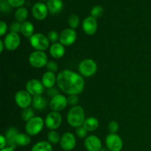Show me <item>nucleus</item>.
Masks as SVG:
<instances>
[{"label":"nucleus","mask_w":151,"mask_h":151,"mask_svg":"<svg viewBox=\"0 0 151 151\" xmlns=\"http://www.w3.org/2000/svg\"><path fill=\"white\" fill-rule=\"evenodd\" d=\"M57 85L59 89L68 95H78L83 91L85 82L81 75L69 69H65L58 74Z\"/></svg>","instance_id":"1"},{"label":"nucleus","mask_w":151,"mask_h":151,"mask_svg":"<svg viewBox=\"0 0 151 151\" xmlns=\"http://www.w3.org/2000/svg\"><path fill=\"white\" fill-rule=\"evenodd\" d=\"M86 120L85 113L81 106H72L67 114V122L70 126L78 128L83 125Z\"/></svg>","instance_id":"2"},{"label":"nucleus","mask_w":151,"mask_h":151,"mask_svg":"<svg viewBox=\"0 0 151 151\" xmlns=\"http://www.w3.org/2000/svg\"><path fill=\"white\" fill-rule=\"evenodd\" d=\"M29 43L32 48L35 49L36 51L44 52L50 47V41L47 36L41 32L34 33L29 38Z\"/></svg>","instance_id":"3"},{"label":"nucleus","mask_w":151,"mask_h":151,"mask_svg":"<svg viewBox=\"0 0 151 151\" xmlns=\"http://www.w3.org/2000/svg\"><path fill=\"white\" fill-rule=\"evenodd\" d=\"M45 125L44 121L41 116H34L33 118L26 122L25 131L29 136L34 137L36 136L43 130Z\"/></svg>","instance_id":"4"},{"label":"nucleus","mask_w":151,"mask_h":151,"mask_svg":"<svg viewBox=\"0 0 151 151\" xmlns=\"http://www.w3.org/2000/svg\"><path fill=\"white\" fill-rule=\"evenodd\" d=\"M78 69H79V72L82 76L90 78L97 72V65L94 60L87 58L84 59L80 63Z\"/></svg>","instance_id":"5"},{"label":"nucleus","mask_w":151,"mask_h":151,"mask_svg":"<svg viewBox=\"0 0 151 151\" xmlns=\"http://www.w3.org/2000/svg\"><path fill=\"white\" fill-rule=\"evenodd\" d=\"M48 56L43 51H34L29 55V63L33 67L40 69L46 66L48 63Z\"/></svg>","instance_id":"6"},{"label":"nucleus","mask_w":151,"mask_h":151,"mask_svg":"<svg viewBox=\"0 0 151 151\" xmlns=\"http://www.w3.org/2000/svg\"><path fill=\"white\" fill-rule=\"evenodd\" d=\"M32 96L27 90H20L15 95V102L22 109L29 108L32 103Z\"/></svg>","instance_id":"7"},{"label":"nucleus","mask_w":151,"mask_h":151,"mask_svg":"<svg viewBox=\"0 0 151 151\" xmlns=\"http://www.w3.org/2000/svg\"><path fill=\"white\" fill-rule=\"evenodd\" d=\"M62 122V116L59 112L51 111L47 115L44 120L46 127L51 131L58 128Z\"/></svg>","instance_id":"8"},{"label":"nucleus","mask_w":151,"mask_h":151,"mask_svg":"<svg viewBox=\"0 0 151 151\" xmlns=\"http://www.w3.org/2000/svg\"><path fill=\"white\" fill-rule=\"evenodd\" d=\"M106 145L110 151H120L123 147V142L118 134H109L106 138Z\"/></svg>","instance_id":"9"},{"label":"nucleus","mask_w":151,"mask_h":151,"mask_svg":"<svg viewBox=\"0 0 151 151\" xmlns=\"http://www.w3.org/2000/svg\"><path fill=\"white\" fill-rule=\"evenodd\" d=\"M3 41H4L5 49H7L9 51L16 50L21 44V38L19 33L13 32H10L9 33H7Z\"/></svg>","instance_id":"10"},{"label":"nucleus","mask_w":151,"mask_h":151,"mask_svg":"<svg viewBox=\"0 0 151 151\" xmlns=\"http://www.w3.org/2000/svg\"><path fill=\"white\" fill-rule=\"evenodd\" d=\"M77 39V32L75 29L72 28H67L62 31L60 33V44H63L64 47H69L72 45L75 42Z\"/></svg>","instance_id":"11"},{"label":"nucleus","mask_w":151,"mask_h":151,"mask_svg":"<svg viewBox=\"0 0 151 151\" xmlns=\"http://www.w3.org/2000/svg\"><path fill=\"white\" fill-rule=\"evenodd\" d=\"M67 105V98L61 94H58L53 97L50 102V108L52 111L59 112L64 110Z\"/></svg>","instance_id":"12"},{"label":"nucleus","mask_w":151,"mask_h":151,"mask_svg":"<svg viewBox=\"0 0 151 151\" xmlns=\"http://www.w3.org/2000/svg\"><path fill=\"white\" fill-rule=\"evenodd\" d=\"M45 87L42 82L37 79H32L26 83V90L32 96L41 95L44 93Z\"/></svg>","instance_id":"13"},{"label":"nucleus","mask_w":151,"mask_h":151,"mask_svg":"<svg viewBox=\"0 0 151 151\" xmlns=\"http://www.w3.org/2000/svg\"><path fill=\"white\" fill-rule=\"evenodd\" d=\"M60 147L66 151L73 150L76 146V138L73 134L70 132L64 133L60 137Z\"/></svg>","instance_id":"14"},{"label":"nucleus","mask_w":151,"mask_h":151,"mask_svg":"<svg viewBox=\"0 0 151 151\" xmlns=\"http://www.w3.org/2000/svg\"><path fill=\"white\" fill-rule=\"evenodd\" d=\"M48 7L43 2H36L32 8V14L35 19L41 21L45 19L48 15Z\"/></svg>","instance_id":"15"},{"label":"nucleus","mask_w":151,"mask_h":151,"mask_svg":"<svg viewBox=\"0 0 151 151\" xmlns=\"http://www.w3.org/2000/svg\"><path fill=\"white\" fill-rule=\"evenodd\" d=\"M97 22L95 18L92 16H88L83 21L82 28L83 32L88 35H93L97 30Z\"/></svg>","instance_id":"16"},{"label":"nucleus","mask_w":151,"mask_h":151,"mask_svg":"<svg viewBox=\"0 0 151 151\" xmlns=\"http://www.w3.org/2000/svg\"><path fill=\"white\" fill-rule=\"evenodd\" d=\"M84 145L88 151H100L103 147L100 138L95 135L87 137L84 141Z\"/></svg>","instance_id":"17"},{"label":"nucleus","mask_w":151,"mask_h":151,"mask_svg":"<svg viewBox=\"0 0 151 151\" xmlns=\"http://www.w3.org/2000/svg\"><path fill=\"white\" fill-rule=\"evenodd\" d=\"M50 54L53 58L60 59L64 55L65 47L60 42L54 43L50 47Z\"/></svg>","instance_id":"18"},{"label":"nucleus","mask_w":151,"mask_h":151,"mask_svg":"<svg viewBox=\"0 0 151 151\" xmlns=\"http://www.w3.org/2000/svg\"><path fill=\"white\" fill-rule=\"evenodd\" d=\"M41 82L45 88L47 89L50 88H52L55 86V83H57V76L55 75L54 72H46L43 75L41 78Z\"/></svg>","instance_id":"19"},{"label":"nucleus","mask_w":151,"mask_h":151,"mask_svg":"<svg viewBox=\"0 0 151 151\" xmlns=\"http://www.w3.org/2000/svg\"><path fill=\"white\" fill-rule=\"evenodd\" d=\"M18 134H19V131L15 127H10V128H9L7 130L4 137H5L6 139H7V143L8 147H11L14 149L17 147L16 142H15V140H16V137L18 135Z\"/></svg>","instance_id":"20"},{"label":"nucleus","mask_w":151,"mask_h":151,"mask_svg":"<svg viewBox=\"0 0 151 151\" xmlns=\"http://www.w3.org/2000/svg\"><path fill=\"white\" fill-rule=\"evenodd\" d=\"M49 12L52 15H56L60 13L63 7L62 0H48L47 3Z\"/></svg>","instance_id":"21"},{"label":"nucleus","mask_w":151,"mask_h":151,"mask_svg":"<svg viewBox=\"0 0 151 151\" xmlns=\"http://www.w3.org/2000/svg\"><path fill=\"white\" fill-rule=\"evenodd\" d=\"M32 107L36 110H44L47 106V99L42 95L34 96L32 97Z\"/></svg>","instance_id":"22"},{"label":"nucleus","mask_w":151,"mask_h":151,"mask_svg":"<svg viewBox=\"0 0 151 151\" xmlns=\"http://www.w3.org/2000/svg\"><path fill=\"white\" fill-rule=\"evenodd\" d=\"M83 126L86 128L88 131H94L98 128L99 127V121L97 118L94 116H90L86 119Z\"/></svg>","instance_id":"23"},{"label":"nucleus","mask_w":151,"mask_h":151,"mask_svg":"<svg viewBox=\"0 0 151 151\" xmlns=\"http://www.w3.org/2000/svg\"><path fill=\"white\" fill-rule=\"evenodd\" d=\"M31 139L30 136L28 135L27 134H24V133H19L18 135L16 136V146H19V147H24V146H27L30 143Z\"/></svg>","instance_id":"24"},{"label":"nucleus","mask_w":151,"mask_h":151,"mask_svg":"<svg viewBox=\"0 0 151 151\" xmlns=\"http://www.w3.org/2000/svg\"><path fill=\"white\" fill-rule=\"evenodd\" d=\"M21 32L24 36L30 38L34 34V25L30 22H25L22 24Z\"/></svg>","instance_id":"25"},{"label":"nucleus","mask_w":151,"mask_h":151,"mask_svg":"<svg viewBox=\"0 0 151 151\" xmlns=\"http://www.w3.org/2000/svg\"><path fill=\"white\" fill-rule=\"evenodd\" d=\"M28 17V11L25 7H19L15 12V19L16 22L19 23H24L26 22Z\"/></svg>","instance_id":"26"},{"label":"nucleus","mask_w":151,"mask_h":151,"mask_svg":"<svg viewBox=\"0 0 151 151\" xmlns=\"http://www.w3.org/2000/svg\"><path fill=\"white\" fill-rule=\"evenodd\" d=\"M31 151H52V147L49 142L41 141L34 145Z\"/></svg>","instance_id":"27"},{"label":"nucleus","mask_w":151,"mask_h":151,"mask_svg":"<svg viewBox=\"0 0 151 151\" xmlns=\"http://www.w3.org/2000/svg\"><path fill=\"white\" fill-rule=\"evenodd\" d=\"M21 116H22V119L27 122L35 116V112L33 109L31 108H27V109H23Z\"/></svg>","instance_id":"28"},{"label":"nucleus","mask_w":151,"mask_h":151,"mask_svg":"<svg viewBox=\"0 0 151 151\" xmlns=\"http://www.w3.org/2000/svg\"><path fill=\"white\" fill-rule=\"evenodd\" d=\"M60 137H60V134L55 131H50L48 133V135H47V139H48L49 142L54 145H56L58 142H60Z\"/></svg>","instance_id":"29"},{"label":"nucleus","mask_w":151,"mask_h":151,"mask_svg":"<svg viewBox=\"0 0 151 151\" xmlns=\"http://www.w3.org/2000/svg\"><path fill=\"white\" fill-rule=\"evenodd\" d=\"M68 24L72 29H76L80 24L79 16L76 14H72L68 19Z\"/></svg>","instance_id":"30"},{"label":"nucleus","mask_w":151,"mask_h":151,"mask_svg":"<svg viewBox=\"0 0 151 151\" xmlns=\"http://www.w3.org/2000/svg\"><path fill=\"white\" fill-rule=\"evenodd\" d=\"M103 12H104V10H103L102 6L100 5L94 6L91 10V16L97 19V18H99L100 17V16H102V15L103 14Z\"/></svg>","instance_id":"31"},{"label":"nucleus","mask_w":151,"mask_h":151,"mask_svg":"<svg viewBox=\"0 0 151 151\" xmlns=\"http://www.w3.org/2000/svg\"><path fill=\"white\" fill-rule=\"evenodd\" d=\"M47 38H48L50 42L52 43H57L58 41L60 38V35L58 34V32L55 30H51L48 32L47 34Z\"/></svg>","instance_id":"32"},{"label":"nucleus","mask_w":151,"mask_h":151,"mask_svg":"<svg viewBox=\"0 0 151 151\" xmlns=\"http://www.w3.org/2000/svg\"><path fill=\"white\" fill-rule=\"evenodd\" d=\"M12 6L7 0H1L0 1V9L2 13H10L11 11Z\"/></svg>","instance_id":"33"},{"label":"nucleus","mask_w":151,"mask_h":151,"mask_svg":"<svg viewBox=\"0 0 151 151\" xmlns=\"http://www.w3.org/2000/svg\"><path fill=\"white\" fill-rule=\"evenodd\" d=\"M108 130L110 134H116L119 131V124L116 121H111L108 125Z\"/></svg>","instance_id":"34"},{"label":"nucleus","mask_w":151,"mask_h":151,"mask_svg":"<svg viewBox=\"0 0 151 151\" xmlns=\"http://www.w3.org/2000/svg\"><path fill=\"white\" fill-rule=\"evenodd\" d=\"M46 67H47V69L48 70V72H54V73L58 70V65L54 60H50V61H49L47 65L46 66Z\"/></svg>","instance_id":"35"},{"label":"nucleus","mask_w":151,"mask_h":151,"mask_svg":"<svg viewBox=\"0 0 151 151\" xmlns=\"http://www.w3.org/2000/svg\"><path fill=\"white\" fill-rule=\"evenodd\" d=\"M21 28H22V24L18 22H15L12 23L10 26V32L19 33L21 32Z\"/></svg>","instance_id":"36"},{"label":"nucleus","mask_w":151,"mask_h":151,"mask_svg":"<svg viewBox=\"0 0 151 151\" xmlns=\"http://www.w3.org/2000/svg\"><path fill=\"white\" fill-rule=\"evenodd\" d=\"M67 101L68 104L71 105L72 106H77L79 102V97L76 94H72V95H69V97H67Z\"/></svg>","instance_id":"37"},{"label":"nucleus","mask_w":151,"mask_h":151,"mask_svg":"<svg viewBox=\"0 0 151 151\" xmlns=\"http://www.w3.org/2000/svg\"><path fill=\"white\" fill-rule=\"evenodd\" d=\"M88 134V131L83 126L79 127L76 129V135L79 138H85Z\"/></svg>","instance_id":"38"},{"label":"nucleus","mask_w":151,"mask_h":151,"mask_svg":"<svg viewBox=\"0 0 151 151\" xmlns=\"http://www.w3.org/2000/svg\"><path fill=\"white\" fill-rule=\"evenodd\" d=\"M12 7H22L24 4L25 0H7Z\"/></svg>","instance_id":"39"},{"label":"nucleus","mask_w":151,"mask_h":151,"mask_svg":"<svg viewBox=\"0 0 151 151\" xmlns=\"http://www.w3.org/2000/svg\"><path fill=\"white\" fill-rule=\"evenodd\" d=\"M8 27H7V24L3 21L0 22V36H3L4 34L7 32Z\"/></svg>","instance_id":"40"},{"label":"nucleus","mask_w":151,"mask_h":151,"mask_svg":"<svg viewBox=\"0 0 151 151\" xmlns=\"http://www.w3.org/2000/svg\"><path fill=\"white\" fill-rule=\"evenodd\" d=\"M47 94L50 96V97H52V98L59 94L58 89L57 88H55V87H52V88H48V89H47Z\"/></svg>","instance_id":"41"},{"label":"nucleus","mask_w":151,"mask_h":151,"mask_svg":"<svg viewBox=\"0 0 151 151\" xmlns=\"http://www.w3.org/2000/svg\"><path fill=\"white\" fill-rule=\"evenodd\" d=\"M0 142H1V145H0V148L3 149L6 147V145H7V139H6L4 135L0 136Z\"/></svg>","instance_id":"42"},{"label":"nucleus","mask_w":151,"mask_h":151,"mask_svg":"<svg viewBox=\"0 0 151 151\" xmlns=\"http://www.w3.org/2000/svg\"><path fill=\"white\" fill-rule=\"evenodd\" d=\"M4 48H5V46H4V41L3 40H0V52H2Z\"/></svg>","instance_id":"43"},{"label":"nucleus","mask_w":151,"mask_h":151,"mask_svg":"<svg viewBox=\"0 0 151 151\" xmlns=\"http://www.w3.org/2000/svg\"><path fill=\"white\" fill-rule=\"evenodd\" d=\"M1 151H14V148L11 147H5L4 148L1 149Z\"/></svg>","instance_id":"44"},{"label":"nucleus","mask_w":151,"mask_h":151,"mask_svg":"<svg viewBox=\"0 0 151 151\" xmlns=\"http://www.w3.org/2000/svg\"><path fill=\"white\" fill-rule=\"evenodd\" d=\"M100 151H110V150H109V149H108V147H102V149L100 150Z\"/></svg>","instance_id":"45"},{"label":"nucleus","mask_w":151,"mask_h":151,"mask_svg":"<svg viewBox=\"0 0 151 151\" xmlns=\"http://www.w3.org/2000/svg\"><path fill=\"white\" fill-rule=\"evenodd\" d=\"M40 1H48V0H40Z\"/></svg>","instance_id":"46"}]
</instances>
